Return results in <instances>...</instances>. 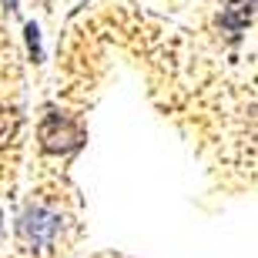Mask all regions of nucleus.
<instances>
[{
	"label": "nucleus",
	"mask_w": 258,
	"mask_h": 258,
	"mask_svg": "<svg viewBox=\"0 0 258 258\" xmlns=\"http://www.w3.org/2000/svg\"><path fill=\"white\" fill-rule=\"evenodd\" d=\"M40 144H44V151H74V148H81V131H77L67 117L60 114H50L44 124H40Z\"/></svg>",
	"instance_id": "nucleus-2"
},
{
	"label": "nucleus",
	"mask_w": 258,
	"mask_h": 258,
	"mask_svg": "<svg viewBox=\"0 0 258 258\" xmlns=\"http://www.w3.org/2000/svg\"><path fill=\"white\" fill-rule=\"evenodd\" d=\"M0 221H4V215H0Z\"/></svg>",
	"instance_id": "nucleus-5"
},
{
	"label": "nucleus",
	"mask_w": 258,
	"mask_h": 258,
	"mask_svg": "<svg viewBox=\"0 0 258 258\" xmlns=\"http://www.w3.org/2000/svg\"><path fill=\"white\" fill-rule=\"evenodd\" d=\"M24 34H27V50H30V57L40 60V57H44V54H40V27L30 20L27 27H24Z\"/></svg>",
	"instance_id": "nucleus-4"
},
{
	"label": "nucleus",
	"mask_w": 258,
	"mask_h": 258,
	"mask_svg": "<svg viewBox=\"0 0 258 258\" xmlns=\"http://www.w3.org/2000/svg\"><path fill=\"white\" fill-rule=\"evenodd\" d=\"M251 10H255V0H228V7L221 10V27L238 34L251 20Z\"/></svg>",
	"instance_id": "nucleus-3"
},
{
	"label": "nucleus",
	"mask_w": 258,
	"mask_h": 258,
	"mask_svg": "<svg viewBox=\"0 0 258 258\" xmlns=\"http://www.w3.org/2000/svg\"><path fill=\"white\" fill-rule=\"evenodd\" d=\"M17 235L27 248H47L54 245V238L60 235V215L57 211L44 208V205H34L17 218Z\"/></svg>",
	"instance_id": "nucleus-1"
}]
</instances>
